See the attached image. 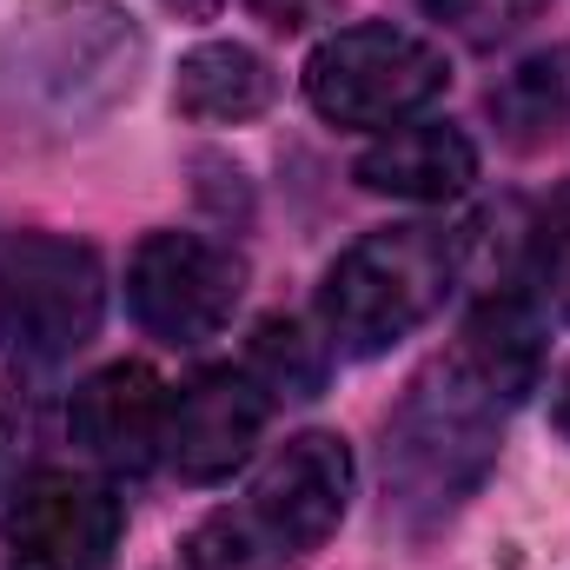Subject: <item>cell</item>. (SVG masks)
I'll use <instances>...</instances> for the list:
<instances>
[{
    "instance_id": "cell-1",
    "label": "cell",
    "mask_w": 570,
    "mask_h": 570,
    "mask_svg": "<svg viewBox=\"0 0 570 570\" xmlns=\"http://www.w3.org/2000/svg\"><path fill=\"white\" fill-rule=\"evenodd\" d=\"M352 504V451L338 431H298L279 458L219 511L186 531V570H292Z\"/></svg>"
},
{
    "instance_id": "cell-2",
    "label": "cell",
    "mask_w": 570,
    "mask_h": 570,
    "mask_svg": "<svg viewBox=\"0 0 570 570\" xmlns=\"http://www.w3.org/2000/svg\"><path fill=\"white\" fill-rule=\"evenodd\" d=\"M504 412L511 405L491 399L458 358H438L412 385V399L399 405L392 438H385V491L412 531L451 518L484 484V471L498 458Z\"/></svg>"
},
{
    "instance_id": "cell-3",
    "label": "cell",
    "mask_w": 570,
    "mask_h": 570,
    "mask_svg": "<svg viewBox=\"0 0 570 570\" xmlns=\"http://www.w3.org/2000/svg\"><path fill=\"white\" fill-rule=\"evenodd\" d=\"M458 279V233L444 226H385L365 233L332 259L318 285L325 338L352 358H379L399 338H412Z\"/></svg>"
},
{
    "instance_id": "cell-4",
    "label": "cell",
    "mask_w": 570,
    "mask_h": 570,
    "mask_svg": "<svg viewBox=\"0 0 570 570\" xmlns=\"http://www.w3.org/2000/svg\"><path fill=\"white\" fill-rule=\"evenodd\" d=\"M451 67L425 33H405L392 20H365V27H338L312 47L305 60V100L318 120L332 127H399L419 107L444 94Z\"/></svg>"
},
{
    "instance_id": "cell-5",
    "label": "cell",
    "mask_w": 570,
    "mask_h": 570,
    "mask_svg": "<svg viewBox=\"0 0 570 570\" xmlns=\"http://www.w3.org/2000/svg\"><path fill=\"white\" fill-rule=\"evenodd\" d=\"M107 312L100 253L60 233H7L0 239V338L33 358H73Z\"/></svg>"
},
{
    "instance_id": "cell-6",
    "label": "cell",
    "mask_w": 570,
    "mask_h": 570,
    "mask_svg": "<svg viewBox=\"0 0 570 570\" xmlns=\"http://www.w3.org/2000/svg\"><path fill=\"white\" fill-rule=\"evenodd\" d=\"M246 266L199 233H146L127 259V305L153 338L206 345L233 325Z\"/></svg>"
},
{
    "instance_id": "cell-7",
    "label": "cell",
    "mask_w": 570,
    "mask_h": 570,
    "mask_svg": "<svg viewBox=\"0 0 570 570\" xmlns=\"http://www.w3.org/2000/svg\"><path fill=\"white\" fill-rule=\"evenodd\" d=\"M127 504L107 478L40 471L7 511V570H114Z\"/></svg>"
},
{
    "instance_id": "cell-8",
    "label": "cell",
    "mask_w": 570,
    "mask_h": 570,
    "mask_svg": "<svg viewBox=\"0 0 570 570\" xmlns=\"http://www.w3.org/2000/svg\"><path fill=\"white\" fill-rule=\"evenodd\" d=\"M273 412V392L239 365H219V372H199L173 405H166V464L186 478V484H219L233 478Z\"/></svg>"
},
{
    "instance_id": "cell-9",
    "label": "cell",
    "mask_w": 570,
    "mask_h": 570,
    "mask_svg": "<svg viewBox=\"0 0 570 570\" xmlns=\"http://www.w3.org/2000/svg\"><path fill=\"white\" fill-rule=\"evenodd\" d=\"M166 385L153 365L120 358L73 392V438L107 478H140L166 458Z\"/></svg>"
},
{
    "instance_id": "cell-10",
    "label": "cell",
    "mask_w": 570,
    "mask_h": 570,
    "mask_svg": "<svg viewBox=\"0 0 570 570\" xmlns=\"http://www.w3.org/2000/svg\"><path fill=\"white\" fill-rule=\"evenodd\" d=\"M471 179H478V146L451 120L392 127L358 159V186L379 193V199H405V206H444V199L471 193Z\"/></svg>"
},
{
    "instance_id": "cell-11",
    "label": "cell",
    "mask_w": 570,
    "mask_h": 570,
    "mask_svg": "<svg viewBox=\"0 0 570 570\" xmlns=\"http://www.w3.org/2000/svg\"><path fill=\"white\" fill-rule=\"evenodd\" d=\"M451 358H458L491 399L518 405L524 392H538V372H544V325H538V312H531L518 292H498V298H484V305L464 318Z\"/></svg>"
},
{
    "instance_id": "cell-12",
    "label": "cell",
    "mask_w": 570,
    "mask_h": 570,
    "mask_svg": "<svg viewBox=\"0 0 570 570\" xmlns=\"http://www.w3.org/2000/svg\"><path fill=\"white\" fill-rule=\"evenodd\" d=\"M273 94H279L273 67L239 40H206L173 67V107L199 127H246L273 107Z\"/></svg>"
},
{
    "instance_id": "cell-13",
    "label": "cell",
    "mask_w": 570,
    "mask_h": 570,
    "mask_svg": "<svg viewBox=\"0 0 570 570\" xmlns=\"http://www.w3.org/2000/svg\"><path fill=\"white\" fill-rule=\"evenodd\" d=\"M491 114L511 127L518 146H544L570 127V60H524L498 94Z\"/></svg>"
},
{
    "instance_id": "cell-14",
    "label": "cell",
    "mask_w": 570,
    "mask_h": 570,
    "mask_svg": "<svg viewBox=\"0 0 570 570\" xmlns=\"http://www.w3.org/2000/svg\"><path fill=\"white\" fill-rule=\"evenodd\" d=\"M246 372H253L266 392H285V399H312L318 379H325V365L312 358V338H305L298 325H279V318L259 325V345H253Z\"/></svg>"
},
{
    "instance_id": "cell-15",
    "label": "cell",
    "mask_w": 570,
    "mask_h": 570,
    "mask_svg": "<svg viewBox=\"0 0 570 570\" xmlns=\"http://www.w3.org/2000/svg\"><path fill=\"white\" fill-rule=\"evenodd\" d=\"M538 285H544V298L570 318V193L544 213V226H538Z\"/></svg>"
},
{
    "instance_id": "cell-16",
    "label": "cell",
    "mask_w": 570,
    "mask_h": 570,
    "mask_svg": "<svg viewBox=\"0 0 570 570\" xmlns=\"http://www.w3.org/2000/svg\"><path fill=\"white\" fill-rule=\"evenodd\" d=\"M531 7H538V0H438V13H451V20H458L464 33H478V40L511 33Z\"/></svg>"
},
{
    "instance_id": "cell-17",
    "label": "cell",
    "mask_w": 570,
    "mask_h": 570,
    "mask_svg": "<svg viewBox=\"0 0 570 570\" xmlns=\"http://www.w3.org/2000/svg\"><path fill=\"white\" fill-rule=\"evenodd\" d=\"M551 419H558V431L570 438V365H564V379H558V405H551Z\"/></svg>"
},
{
    "instance_id": "cell-18",
    "label": "cell",
    "mask_w": 570,
    "mask_h": 570,
    "mask_svg": "<svg viewBox=\"0 0 570 570\" xmlns=\"http://www.w3.org/2000/svg\"><path fill=\"white\" fill-rule=\"evenodd\" d=\"M166 7H179V13H213L219 0H166Z\"/></svg>"
}]
</instances>
